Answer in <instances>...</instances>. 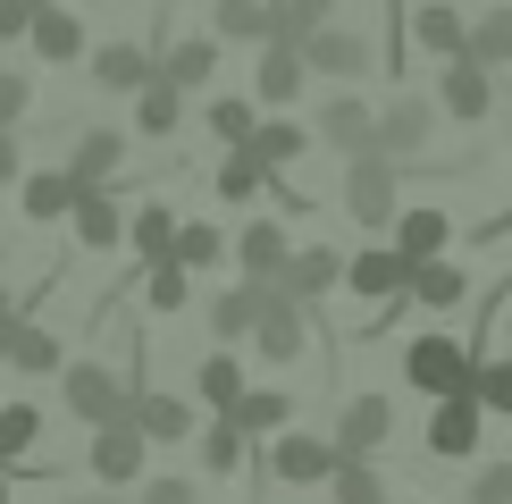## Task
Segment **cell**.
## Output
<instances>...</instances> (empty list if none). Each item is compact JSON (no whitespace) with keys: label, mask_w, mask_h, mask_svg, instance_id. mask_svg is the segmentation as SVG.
<instances>
[{"label":"cell","mask_w":512,"mask_h":504,"mask_svg":"<svg viewBox=\"0 0 512 504\" xmlns=\"http://www.w3.org/2000/svg\"><path fill=\"white\" fill-rule=\"evenodd\" d=\"M9 370L17 378H59V370H68V345H59L42 320H17L9 328Z\"/></svg>","instance_id":"4316f807"},{"label":"cell","mask_w":512,"mask_h":504,"mask_svg":"<svg viewBox=\"0 0 512 504\" xmlns=\"http://www.w3.org/2000/svg\"><path fill=\"white\" fill-rule=\"evenodd\" d=\"M387 236H395V252H403V261H437V252L445 244H454V219H445V210H395V227H387Z\"/></svg>","instance_id":"f1b7e54d"},{"label":"cell","mask_w":512,"mask_h":504,"mask_svg":"<svg viewBox=\"0 0 512 504\" xmlns=\"http://www.w3.org/2000/svg\"><path fill=\"white\" fill-rule=\"evenodd\" d=\"M328 496L336 504H387V479H378V462H336V479H328Z\"/></svg>","instance_id":"ab89813d"},{"label":"cell","mask_w":512,"mask_h":504,"mask_svg":"<svg viewBox=\"0 0 512 504\" xmlns=\"http://www.w3.org/2000/svg\"><path fill=\"white\" fill-rule=\"evenodd\" d=\"M471 395L487 412H504L512 420V353H479V378H471Z\"/></svg>","instance_id":"ee69618b"},{"label":"cell","mask_w":512,"mask_h":504,"mask_svg":"<svg viewBox=\"0 0 512 504\" xmlns=\"http://www.w3.org/2000/svg\"><path fill=\"white\" fill-rule=\"evenodd\" d=\"M0 504H17V462H0Z\"/></svg>","instance_id":"816d5d0a"},{"label":"cell","mask_w":512,"mask_h":504,"mask_svg":"<svg viewBox=\"0 0 512 504\" xmlns=\"http://www.w3.org/2000/svg\"><path fill=\"white\" fill-rule=\"evenodd\" d=\"M269 17H277L269 34L303 42V34H319V26H336V0H269Z\"/></svg>","instance_id":"f35d334b"},{"label":"cell","mask_w":512,"mask_h":504,"mask_svg":"<svg viewBox=\"0 0 512 504\" xmlns=\"http://www.w3.org/2000/svg\"><path fill=\"white\" fill-rule=\"evenodd\" d=\"M68 504H118V496H110V488H93V496H68Z\"/></svg>","instance_id":"f5cc1de1"},{"label":"cell","mask_w":512,"mask_h":504,"mask_svg":"<svg viewBox=\"0 0 512 504\" xmlns=\"http://www.w3.org/2000/svg\"><path fill=\"white\" fill-rule=\"evenodd\" d=\"M504 328H512V320H504Z\"/></svg>","instance_id":"9f6ffc18"},{"label":"cell","mask_w":512,"mask_h":504,"mask_svg":"<svg viewBox=\"0 0 512 504\" xmlns=\"http://www.w3.org/2000/svg\"><path fill=\"white\" fill-rule=\"evenodd\" d=\"M118 160H126V126H110V118L76 126V143H68V177L76 185H118Z\"/></svg>","instance_id":"d6986e66"},{"label":"cell","mask_w":512,"mask_h":504,"mask_svg":"<svg viewBox=\"0 0 512 504\" xmlns=\"http://www.w3.org/2000/svg\"><path fill=\"white\" fill-rule=\"evenodd\" d=\"M303 59H311V76H328V84H361V76L378 68V51H370L353 26H319V34H303Z\"/></svg>","instance_id":"9a60e30c"},{"label":"cell","mask_w":512,"mask_h":504,"mask_svg":"<svg viewBox=\"0 0 512 504\" xmlns=\"http://www.w3.org/2000/svg\"><path fill=\"white\" fill-rule=\"evenodd\" d=\"M194 462H202V479H236L252 462V437L227 412H210V429H194Z\"/></svg>","instance_id":"d4e9b609"},{"label":"cell","mask_w":512,"mask_h":504,"mask_svg":"<svg viewBox=\"0 0 512 504\" xmlns=\"http://www.w3.org/2000/svg\"><path fill=\"white\" fill-rule=\"evenodd\" d=\"M160 76L177 84V93H210V84H219V34H168L160 42Z\"/></svg>","instance_id":"e0dca14e"},{"label":"cell","mask_w":512,"mask_h":504,"mask_svg":"<svg viewBox=\"0 0 512 504\" xmlns=\"http://www.w3.org/2000/svg\"><path fill=\"white\" fill-rule=\"evenodd\" d=\"M387 437H395V395H345V412H336V454L378 462Z\"/></svg>","instance_id":"5bb4252c"},{"label":"cell","mask_w":512,"mask_h":504,"mask_svg":"<svg viewBox=\"0 0 512 504\" xmlns=\"http://www.w3.org/2000/svg\"><path fill=\"white\" fill-rule=\"evenodd\" d=\"M345 286L361 303H395V294L412 286V261H403L395 244H361V252H345Z\"/></svg>","instance_id":"ac0fdd59"},{"label":"cell","mask_w":512,"mask_h":504,"mask_svg":"<svg viewBox=\"0 0 512 504\" xmlns=\"http://www.w3.org/2000/svg\"><path fill=\"white\" fill-rule=\"evenodd\" d=\"M345 219L353 227H370V236H387L395 227V210H403V160H387V152H361V160H345Z\"/></svg>","instance_id":"7a4b0ae2"},{"label":"cell","mask_w":512,"mask_h":504,"mask_svg":"<svg viewBox=\"0 0 512 504\" xmlns=\"http://www.w3.org/2000/svg\"><path fill=\"white\" fill-rule=\"evenodd\" d=\"M68 236H76L84 252H118V244H126V210H118V194H110V185H84V194H76Z\"/></svg>","instance_id":"ffe728a7"},{"label":"cell","mask_w":512,"mask_h":504,"mask_svg":"<svg viewBox=\"0 0 512 504\" xmlns=\"http://www.w3.org/2000/svg\"><path fill=\"white\" fill-rule=\"evenodd\" d=\"M244 387H252V378H244V362H236V345L202 353V370H194V404H202V412H236Z\"/></svg>","instance_id":"4dcf8cb0"},{"label":"cell","mask_w":512,"mask_h":504,"mask_svg":"<svg viewBox=\"0 0 512 504\" xmlns=\"http://www.w3.org/2000/svg\"><path fill=\"white\" fill-rule=\"evenodd\" d=\"M135 504H202V488H194V479H177V471H152Z\"/></svg>","instance_id":"7dc6e473"},{"label":"cell","mask_w":512,"mask_h":504,"mask_svg":"<svg viewBox=\"0 0 512 504\" xmlns=\"http://www.w3.org/2000/svg\"><path fill=\"white\" fill-rule=\"evenodd\" d=\"M286 261H294L286 219H244V227H236V278H252V286H286Z\"/></svg>","instance_id":"7c38bea8"},{"label":"cell","mask_w":512,"mask_h":504,"mask_svg":"<svg viewBox=\"0 0 512 504\" xmlns=\"http://www.w3.org/2000/svg\"><path fill=\"white\" fill-rule=\"evenodd\" d=\"M462 504H512V462H479L471 488H462Z\"/></svg>","instance_id":"f6af8a7d"},{"label":"cell","mask_w":512,"mask_h":504,"mask_svg":"<svg viewBox=\"0 0 512 504\" xmlns=\"http://www.w3.org/2000/svg\"><path fill=\"white\" fill-rule=\"evenodd\" d=\"M76 194H84V185L68 177V168H26V177H17V210H26V227H59L76 210Z\"/></svg>","instance_id":"7402d4cb"},{"label":"cell","mask_w":512,"mask_h":504,"mask_svg":"<svg viewBox=\"0 0 512 504\" xmlns=\"http://www.w3.org/2000/svg\"><path fill=\"white\" fill-rule=\"evenodd\" d=\"M185 294H194V269L185 261H152L143 269V303L152 311H185Z\"/></svg>","instance_id":"60d3db41"},{"label":"cell","mask_w":512,"mask_h":504,"mask_svg":"<svg viewBox=\"0 0 512 504\" xmlns=\"http://www.w3.org/2000/svg\"><path fill=\"white\" fill-rule=\"evenodd\" d=\"M84 68H93V93L135 101L143 84L160 76V51H152V42H93V51H84Z\"/></svg>","instance_id":"52a82bcc"},{"label":"cell","mask_w":512,"mask_h":504,"mask_svg":"<svg viewBox=\"0 0 512 504\" xmlns=\"http://www.w3.org/2000/svg\"><path fill=\"white\" fill-rule=\"evenodd\" d=\"M126 420H135V429L152 437V446H185V437H194V395H160V387H135Z\"/></svg>","instance_id":"44dd1931"},{"label":"cell","mask_w":512,"mask_h":504,"mask_svg":"<svg viewBox=\"0 0 512 504\" xmlns=\"http://www.w3.org/2000/svg\"><path fill=\"white\" fill-rule=\"evenodd\" d=\"M311 135L328 143V152L361 160V152H378V110L361 93H328V101H319V118H311Z\"/></svg>","instance_id":"8fae6325"},{"label":"cell","mask_w":512,"mask_h":504,"mask_svg":"<svg viewBox=\"0 0 512 504\" xmlns=\"http://www.w3.org/2000/svg\"><path fill=\"white\" fill-rule=\"evenodd\" d=\"M412 42L437 51V59H454V51H471V26H462L454 0H420V9H412Z\"/></svg>","instance_id":"d6a6232c"},{"label":"cell","mask_w":512,"mask_h":504,"mask_svg":"<svg viewBox=\"0 0 512 504\" xmlns=\"http://www.w3.org/2000/svg\"><path fill=\"white\" fill-rule=\"evenodd\" d=\"M26 446H42V412L34 404H0V462H26Z\"/></svg>","instance_id":"7bdbcfd3"},{"label":"cell","mask_w":512,"mask_h":504,"mask_svg":"<svg viewBox=\"0 0 512 504\" xmlns=\"http://www.w3.org/2000/svg\"><path fill=\"white\" fill-rule=\"evenodd\" d=\"M59 404H68L84 429H110V420H126V404H135V370L68 362V370H59Z\"/></svg>","instance_id":"3957f363"},{"label":"cell","mask_w":512,"mask_h":504,"mask_svg":"<svg viewBox=\"0 0 512 504\" xmlns=\"http://www.w3.org/2000/svg\"><path fill=\"white\" fill-rule=\"evenodd\" d=\"M177 210L168 202H143L135 219H126V252H135V269H152V261H177Z\"/></svg>","instance_id":"484cf974"},{"label":"cell","mask_w":512,"mask_h":504,"mask_svg":"<svg viewBox=\"0 0 512 504\" xmlns=\"http://www.w3.org/2000/svg\"><path fill=\"white\" fill-rule=\"evenodd\" d=\"M437 101H420V93H395L387 110H378V152L387 160H429V143H437Z\"/></svg>","instance_id":"9c48e42d"},{"label":"cell","mask_w":512,"mask_h":504,"mask_svg":"<svg viewBox=\"0 0 512 504\" xmlns=\"http://www.w3.org/2000/svg\"><path fill=\"white\" fill-rule=\"evenodd\" d=\"M227 420H236V429L252 437V446H269L277 429H294V395H286V387H244Z\"/></svg>","instance_id":"83f0119b"},{"label":"cell","mask_w":512,"mask_h":504,"mask_svg":"<svg viewBox=\"0 0 512 504\" xmlns=\"http://www.w3.org/2000/svg\"><path fill=\"white\" fill-rule=\"evenodd\" d=\"M227 252H236V244H227V227H210V219H185L177 227V261L194 269V278H202V269H219Z\"/></svg>","instance_id":"74e56055"},{"label":"cell","mask_w":512,"mask_h":504,"mask_svg":"<svg viewBox=\"0 0 512 504\" xmlns=\"http://www.w3.org/2000/svg\"><path fill=\"white\" fill-rule=\"evenodd\" d=\"M17 320H26V303H17V294H9V286H0V336H9Z\"/></svg>","instance_id":"f907efd6"},{"label":"cell","mask_w":512,"mask_h":504,"mask_svg":"<svg viewBox=\"0 0 512 504\" xmlns=\"http://www.w3.org/2000/svg\"><path fill=\"white\" fill-rule=\"evenodd\" d=\"M471 378H479V345L471 336H437V328H420L412 345H403V387L412 395H471Z\"/></svg>","instance_id":"6da1fadb"},{"label":"cell","mask_w":512,"mask_h":504,"mask_svg":"<svg viewBox=\"0 0 512 504\" xmlns=\"http://www.w3.org/2000/svg\"><path fill=\"white\" fill-rule=\"evenodd\" d=\"M336 437H303V429H277L269 437V454H261V471L277 479V488H328L336 479Z\"/></svg>","instance_id":"5b68a950"},{"label":"cell","mask_w":512,"mask_h":504,"mask_svg":"<svg viewBox=\"0 0 512 504\" xmlns=\"http://www.w3.org/2000/svg\"><path fill=\"white\" fill-rule=\"evenodd\" d=\"M403 294H412V311H454L462 294H471V269L437 252V261H420V269H412V286H403Z\"/></svg>","instance_id":"1f68e13d"},{"label":"cell","mask_w":512,"mask_h":504,"mask_svg":"<svg viewBox=\"0 0 512 504\" xmlns=\"http://www.w3.org/2000/svg\"><path fill=\"white\" fill-rule=\"evenodd\" d=\"M26 51L42 59V68H76V59L93 51V34H84V17H76V9L42 0V9H34V26H26Z\"/></svg>","instance_id":"2e32d148"},{"label":"cell","mask_w":512,"mask_h":504,"mask_svg":"<svg viewBox=\"0 0 512 504\" xmlns=\"http://www.w3.org/2000/svg\"><path fill=\"white\" fill-rule=\"evenodd\" d=\"M471 59H487V68H512V0L504 9H487L471 26Z\"/></svg>","instance_id":"b9f144b4"},{"label":"cell","mask_w":512,"mask_h":504,"mask_svg":"<svg viewBox=\"0 0 512 504\" xmlns=\"http://www.w3.org/2000/svg\"><path fill=\"white\" fill-rule=\"evenodd\" d=\"M269 177L277 168L252 152V143H236V152H219V177L210 185H219V202H252V194H269Z\"/></svg>","instance_id":"e575fe53"},{"label":"cell","mask_w":512,"mask_h":504,"mask_svg":"<svg viewBox=\"0 0 512 504\" xmlns=\"http://www.w3.org/2000/svg\"><path fill=\"white\" fill-rule=\"evenodd\" d=\"M269 0H210V34L219 42H269Z\"/></svg>","instance_id":"d590c367"},{"label":"cell","mask_w":512,"mask_h":504,"mask_svg":"<svg viewBox=\"0 0 512 504\" xmlns=\"http://www.w3.org/2000/svg\"><path fill=\"white\" fill-rule=\"evenodd\" d=\"M261 303H269V286H252V278H236V286H219L210 294V336L219 345H252V328H261Z\"/></svg>","instance_id":"603a6c76"},{"label":"cell","mask_w":512,"mask_h":504,"mask_svg":"<svg viewBox=\"0 0 512 504\" xmlns=\"http://www.w3.org/2000/svg\"><path fill=\"white\" fill-rule=\"evenodd\" d=\"M311 311L319 303H294L286 286H269V303H261V328H252V353H261L269 370H294L311 353Z\"/></svg>","instance_id":"277c9868"},{"label":"cell","mask_w":512,"mask_h":504,"mask_svg":"<svg viewBox=\"0 0 512 504\" xmlns=\"http://www.w3.org/2000/svg\"><path fill=\"white\" fill-rule=\"evenodd\" d=\"M303 84H311L303 42L269 34V42H261V68H252V101H261V110H294V101H303Z\"/></svg>","instance_id":"30bf717a"},{"label":"cell","mask_w":512,"mask_h":504,"mask_svg":"<svg viewBox=\"0 0 512 504\" xmlns=\"http://www.w3.org/2000/svg\"><path fill=\"white\" fill-rule=\"evenodd\" d=\"M0 370H9V336H0Z\"/></svg>","instance_id":"db71d44e"},{"label":"cell","mask_w":512,"mask_h":504,"mask_svg":"<svg viewBox=\"0 0 512 504\" xmlns=\"http://www.w3.org/2000/svg\"><path fill=\"white\" fill-rule=\"evenodd\" d=\"M202 126H210L219 152H236V143L261 135V101H244V93H202Z\"/></svg>","instance_id":"f546056e"},{"label":"cell","mask_w":512,"mask_h":504,"mask_svg":"<svg viewBox=\"0 0 512 504\" xmlns=\"http://www.w3.org/2000/svg\"><path fill=\"white\" fill-rule=\"evenodd\" d=\"M185 101H194V93H177V84H168V76H152V84H143V93H135V135L168 143V135H177V126H185Z\"/></svg>","instance_id":"836d02e7"},{"label":"cell","mask_w":512,"mask_h":504,"mask_svg":"<svg viewBox=\"0 0 512 504\" xmlns=\"http://www.w3.org/2000/svg\"><path fill=\"white\" fill-rule=\"evenodd\" d=\"M143 446H152V437H143L135 420H110V429H93V446H84V471H93V488H126V479H143Z\"/></svg>","instance_id":"4fadbf2b"},{"label":"cell","mask_w":512,"mask_h":504,"mask_svg":"<svg viewBox=\"0 0 512 504\" xmlns=\"http://www.w3.org/2000/svg\"><path fill=\"white\" fill-rule=\"evenodd\" d=\"M26 110H34V76L0 68V126H26Z\"/></svg>","instance_id":"bcb514c9"},{"label":"cell","mask_w":512,"mask_h":504,"mask_svg":"<svg viewBox=\"0 0 512 504\" xmlns=\"http://www.w3.org/2000/svg\"><path fill=\"white\" fill-rule=\"evenodd\" d=\"M487 437V404L479 395H437L429 404V462H471Z\"/></svg>","instance_id":"ba28073f"},{"label":"cell","mask_w":512,"mask_h":504,"mask_svg":"<svg viewBox=\"0 0 512 504\" xmlns=\"http://www.w3.org/2000/svg\"><path fill=\"white\" fill-rule=\"evenodd\" d=\"M252 152H261L269 168H294V160L311 152V126H294V118H269V110H261V135H252Z\"/></svg>","instance_id":"8d00e7d4"},{"label":"cell","mask_w":512,"mask_h":504,"mask_svg":"<svg viewBox=\"0 0 512 504\" xmlns=\"http://www.w3.org/2000/svg\"><path fill=\"white\" fill-rule=\"evenodd\" d=\"M26 177V152H17V126H0V185Z\"/></svg>","instance_id":"681fc988"},{"label":"cell","mask_w":512,"mask_h":504,"mask_svg":"<svg viewBox=\"0 0 512 504\" xmlns=\"http://www.w3.org/2000/svg\"><path fill=\"white\" fill-rule=\"evenodd\" d=\"M437 110L462 118V126L496 118V68H487V59H471V51H454V59L437 68Z\"/></svg>","instance_id":"8992f818"},{"label":"cell","mask_w":512,"mask_h":504,"mask_svg":"<svg viewBox=\"0 0 512 504\" xmlns=\"http://www.w3.org/2000/svg\"><path fill=\"white\" fill-rule=\"evenodd\" d=\"M34 26V0H0V42H26Z\"/></svg>","instance_id":"c3c4849f"},{"label":"cell","mask_w":512,"mask_h":504,"mask_svg":"<svg viewBox=\"0 0 512 504\" xmlns=\"http://www.w3.org/2000/svg\"><path fill=\"white\" fill-rule=\"evenodd\" d=\"M336 286H345V252L336 244H294V261H286L294 303H319V294H336Z\"/></svg>","instance_id":"cb8c5ba5"},{"label":"cell","mask_w":512,"mask_h":504,"mask_svg":"<svg viewBox=\"0 0 512 504\" xmlns=\"http://www.w3.org/2000/svg\"><path fill=\"white\" fill-rule=\"evenodd\" d=\"M34 9H42V0H34Z\"/></svg>","instance_id":"11a10c76"}]
</instances>
